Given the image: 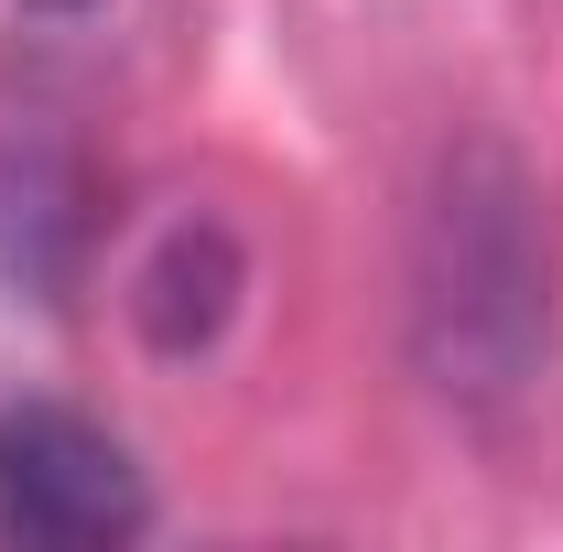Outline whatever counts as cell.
Wrapping results in <instances>:
<instances>
[{
	"label": "cell",
	"instance_id": "2",
	"mask_svg": "<svg viewBox=\"0 0 563 552\" xmlns=\"http://www.w3.org/2000/svg\"><path fill=\"white\" fill-rule=\"evenodd\" d=\"M33 11H76V0H33Z\"/></svg>",
	"mask_w": 563,
	"mask_h": 552
},
{
	"label": "cell",
	"instance_id": "1",
	"mask_svg": "<svg viewBox=\"0 0 563 552\" xmlns=\"http://www.w3.org/2000/svg\"><path fill=\"white\" fill-rule=\"evenodd\" d=\"M152 531V477L109 422L66 401L0 412V542L11 552H120Z\"/></svg>",
	"mask_w": 563,
	"mask_h": 552
}]
</instances>
